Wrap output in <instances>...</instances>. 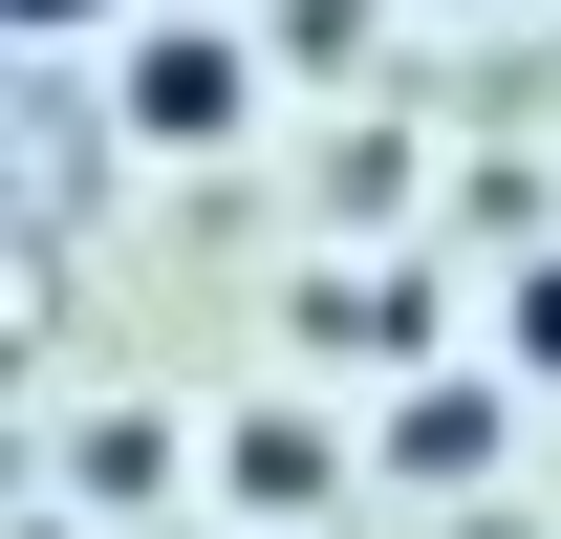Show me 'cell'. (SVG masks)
I'll return each mask as SVG.
<instances>
[{
    "mask_svg": "<svg viewBox=\"0 0 561 539\" xmlns=\"http://www.w3.org/2000/svg\"><path fill=\"white\" fill-rule=\"evenodd\" d=\"M130 130L151 151H238V44H173V22H151L130 44Z\"/></svg>",
    "mask_w": 561,
    "mask_h": 539,
    "instance_id": "1",
    "label": "cell"
},
{
    "mask_svg": "<svg viewBox=\"0 0 561 539\" xmlns=\"http://www.w3.org/2000/svg\"><path fill=\"white\" fill-rule=\"evenodd\" d=\"M238 496H260V518H302V496H324V432H302V410H260V432H238Z\"/></svg>",
    "mask_w": 561,
    "mask_h": 539,
    "instance_id": "2",
    "label": "cell"
},
{
    "mask_svg": "<svg viewBox=\"0 0 561 539\" xmlns=\"http://www.w3.org/2000/svg\"><path fill=\"white\" fill-rule=\"evenodd\" d=\"M411 324H432L411 280H324V345H367V367H411Z\"/></svg>",
    "mask_w": 561,
    "mask_h": 539,
    "instance_id": "3",
    "label": "cell"
},
{
    "mask_svg": "<svg viewBox=\"0 0 561 539\" xmlns=\"http://www.w3.org/2000/svg\"><path fill=\"white\" fill-rule=\"evenodd\" d=\"M496 345H518V367L561 389V260H518V302H496Z\"/></svg>",
    "mask_w": 561,
    "mask_h": 539,
    "instance_id": "4",
    "label": "cell"
},
{
    "mask_svg": "<svg viewBox=\"0 0 561 539\" xmlns=\"http://www.w3.org/2000/svg\"><path fill=\"white\" fill-rule=\"evenodd\" d=\"M22 22H44V44H66V22H108V0H22Z\"/></svg>",
    "mask_w": 561,
    "mask_h": 539,
    "instance_id": "5",
    "label": "cell"
}]
</instances>
